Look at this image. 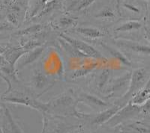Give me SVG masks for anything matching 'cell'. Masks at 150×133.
<instances>
[{"label":"cell","instance_id":"cell-9","mask_svg":"<svg viewBox=\"0 0 150 133\" xmlns=\"http://www.w3.org/2000/svg\"><path fill=\"white\" fill-rule=\"evenodd\" d=\"M43 51H44V48L42 46H40V47H38L35 50H30L25 53L17 62V70H21V69L23 68L24 66H27L28 64H30L35 61H36L41 56Z\"/></svg>","mask_w":150,"mask_h":133},{"label":"cell","instance_id":"cell-22","mask_svg":"<svg viewBox=\"0 0 150 133\" xmlns=\"http://www.w3.org/2000/svg\"><path fill=\"white\" fill-rule=\"evenodd\" d=\"M76 24V20L71 18V17H62L59 20V26L60 27L65 28V27H69V26H74Z\"/></svg>","mask_w":150,"mask_h":133},{"label":"cell","instance_id":"cell-30","mask_svg":"<svg viewBox=\"0 0 150 133\" xmlns=\"http://www.w3.org/2000/svg\"><path fill=\"white\" fill-rule=\"evenodd\" d=\"M7 49V46L6 47H2V46H0V62H3V58H2V54L4 53V52Z\"/></svg>","mask_w":150,"mask_h":133},{"label":"cell","instance_id":"cell-24","mask_svg":"<svg viewBox=\"0 0 150 133\" xmlns=\"http://www.w3.org/2000/svg\"><path fill=\"white\" fill-rule=\"evenodd\" d=\"M92 70H93V68H83L80 69V70H77L72 74L71 77L73 78H77L79 77L85 76L86 75L89 74V72L92 71Z\"/></svg>","mask_w":150,"mask_h":133},{"label":"cell","instance_id":"cell-26","mask_svg":"<svg viewBox=\"0 0 150 133\" xmlns=\"http://www.w3.org/2000/svg\"><path fill=\"white\" fill-rule=\"evenodd\" d=\"M7 19L8 20L9 23L13 25V26H17L19 23V20L18 17H17V13L14 11L9 12L7 15Z\"/></svg>","mask_w":150,"mask_h":133},{"label":"cell","instance_id":"cell-20","mask_svg":"<svg viewBox=\"0 0 150 133\" xmlns=\"http://www.w3.org/2000/svg\"><path fill=\"white\" fill-rule=\"evenodd\" d=\"M40 46H41V43L36 40H22L21 41V47L27 51L35 50Z\"/></svg>","mask_w":150,"mask_h":133},{"label":"cell","instance_id":"cell-25","mask_svg":"<svg viewBox=\"0 0 150 133\" xmlns=\"http://www.w3.org/2000/svg\"><path fill=\"white\" fill-rule=\"evenodd\" d=\"M96 0H82L78 5H76V7L74 8V10H81L88 8L90 5H92Z\"/></svg>","mask_w":150,"mask_h":133},{"label":"cell","instance_id":"cell-29","mask_svg":"<svg viewBox=\"0 0 150 133\" xmlns=\"http://www.w3.org/2000/svg\"><path fill=\"white\" fill-rule=\"evenodd\" d=\"M123 6H124L125 8H126L129 9V10H132V11H134V12H138L139 11L138 9L136 7H134V6H133L132 5H131V4L124 3L123 4Z\"/></svg>","mask_w":150,"mask_h":133},{"label":"cell","instance_id":"cell-21","mask_svg":"<svg viewBox=\"0 0 150 133\" xmlns=\"http://www.w3.org/2000/svg\"><path fill=\"white\" fill-rule=\"evenodd\" d=\"M43 27L42 26H41L40 24H38V25H34L33 26H29V27L26 28V29H24L21 30V31L17 32L15 33V34L17 35H28V34H35V33L39 32L42 30Z\"/></svg>","mask_w":150,"mask_h":133},{"label":"cell","instance_id":"cell-5","mask_svg":"<svg viewBox=\"0 0 150 133\" xmlns=\"http://www.w3.org/2000/svg\"><path fill=\"white\" fill-rule=\"evenodd\" d=\"M140 111L138 106L133 104L132 102H130L128 105L124 107H122L116 114L112 117L107 124L110 125L111 127L120 124L125 120L128 119L131 117L134 116L135 114Z\"/></svg>","mask_w":150,"mask_h":133},{"label":"cell","instance_id":"cell-3","mask_svg":"<svg viewBox=\"0 0 150 133\" xmlns=\"http://www.w3.org/2000/svg\"><path fill=\"white\" fill-rule=\"evenodd\" d=\"M147 78V71L144 68H139L135 70L131 74V82L128 91L124 95L125 98L133 97L141 90L146 83Z\"/></svg>","mask_w":150,"mask_h":133},{"label":"cell","instance_id":"cell-13","mask_svg":"<svg viewBox=\"0 0 150 133\" xmlns=\"http://www.w3.org/2000/svg\"><path fill=\"white\" fill-rule=\"evenodd\" d=\"M33 82L36 88L43 89L49 85L50 79L41 70H35L33 75Z\"/></svg>","mask_w":150,"mask_h":133},{"label":"cell","instance_id":"cell-31","mask_svg":"<svg viewBox=\"0 0 150 133\" xmlns=\"http://www.w3.org/2000/svg\"><path fill=\"white\" fill-rule=\"evenodd\" d=\"M146 30V38H148L149 41H150V32L149 30H147L146 29H145Z\"/></svg>","mask_w":150,"mask_h":133},{"label":"cell","instance_id":"cell-14","mask_svg":"<svg viewBox=\"0 0 150 133\" xmlns=\"http://www.w3.org/2000/svg\"><path fill=\"white\" fill-rule=\"evenodd\" d=\"M102 47L104 49H105L106 51L109 53L110 55L112 57V58H116L117 61H119L120 62H121L122 64H123L124 65H126L128 66H131V62L128 60V58L125 56L120 51V50H116L115 48L112 47V46H110L108 45L105 44V43H101Z\"/></svg>","mask_w":150,"mask_h":133},{"label":"cell","instance_id":"cell-34","mask_svg":"<svg viewBox=\"0 0 150 133\" xmlns=\"http://www.w3.org/2000/svg\"><path fill=\"white\" fill-rule=\"evenodd\" d=\"M147 1H149V2H150V0H147Z\"/></svg>","mask_w":150,"mask_h":133},{"label":"cell","instance_id":"cell-1","mask_svg":"<svg viewBox=\"0 0 150 133\" xmlns=\"http://www.w3.org/2000/svg\"><path fill=\"white\" fill-rule=\"evenodd\" d=\"M76 98L68 94H62L55 99L47 103V112L53 110L62 115H74L78 118L85 117L83 114L79 113L76 110V105L77 103Z\"/></svg>","mask_w":150,"mask_h":133},{"label":"cell","instance_id":"cell-11","mask_svg":"<svg viewBox=\"0 0 150 133\" xmlns=\"http://www.w3.org/2000/svg\"><path fill=\"white\" fill-rule=\"evenodd\" d=\"M121 108L122 106H114L107 108L96 116L92 120V123L95 125H102L107 123Z\"/></svg>","mask_w":150,"mask_h":133},{"label":"cell","instance_id":"cell-27","mask_svg":"<svg viewBox=\"0 0 150 133\" xmlns=\"http://www.w3.org/2000/svg\"><path fill=\"white\" fill-rule=\"evenodd\" d=\"M13 29H14V27L12 26L11 24L4 22H0V32L8 31V30H11Z\"/></svg>","mask_w":150,"mask_h":133},{"label":"cell","instance_id":"cell-15","mask_svg":"<svg viewBox=\"0 0 150 133\" xmlns=\"http://www.w3.org/2000/svg\"><path fill=\"white\" fill-rule=\"evenodd\" d=\"M75 30L77 32L85 36L86 38H91V39H96V38H101L104 35V32L96 28L79 27L77 28Z\"/></svg>","mask_w":150,"mask_h":133},{"label":"cell","instance_id":"cell-2","mask_svg":"<svg viewBox=\"0 0 150 133\" xmlns=\"http://www.w3.org/2000/svg\"><path fill=\"white\" fill-rule=\"evenodd\" d=\"M2 99L6 102L23 105L28 107L33 108L34 109L41 111L42 113L47 112V103L43 104L34 99L33 97L19 90H13V91L10 90L9 92L4 93L2 97Z\"/></svg>","mask_w":150,"mask_h":133},{"label":"cell","instance_id":"cell-12","mask_svg":"<svg viewBox=\"0 0 150 133\" xmlns=\"http://www.w3.org/2000/svg\"><path fill=\"white\" fill-rule=\"evenodd\" d=\"M2 106H3L4 111H5V120L6 121L5 125L7 126L6 131H5V130L3 131L4 132H8V133H23L21 128L19 127V126L17 124V123L14 121V118L12 117L11 114L8 108L3 104H2Z\"/></svg>","mask_w":150,"mask_h":133},{"label":"cell","instance_id":"cell-19","mask_svg":"<svg viewBox=\"0 0 150 133\" xmlns=\"http://www.w3.org/2000/svg\"><path fill=\"white\" fill-rule=\"evenodd\" d=\"M142 27V25L140 22L137 20H129L122 24L116 29V31L125 32H131L133 30H137Z\"/></svg>","mask_w":150,"mask_h":133},{"label":"cell","instance_id":"cell-18","mask_svg":"<svg viewBox=\"0 0 150 133\" xmlns=\"http://www.w3.org/2000/svg\"><path fill=\"white\" fill-rule=\"evenodd\" d=\"M62 0H51V1H48L42 8L41 11L38 13V17H41V16L46 15L49 14L53 10L59 9L62 7Z\"/></svg>","mask_w":150,"mask_h":133},{"label":"cell","instance_id":"cell-8","mask_svg":"<svg viewBox=\"0 0 150 133\" xmlns=\"http://www.w3.org/2000/svg\"><path fill=\"white\" fill-rule=\"evenodd\" d=\"M27 50H24L23 48H13L7 47L6 50L2 54L3 62L2 64H8L12 66H14L18 60L27 52Z\"/></svg>","mask_w":150,"mask_h":133},{"label":"cell","instance_id":"cell-6","mask_svg":"<svg viewBox=\"0 0 150 133\" xmlns=\"http://www.w3.org/2000/svg\"><path fill=\"white\" fill-rule=\"evenodd\" d=\"M131 78V73H126L122 76L115 78L110 82V85H108V89H107V93L109 95H112L115 93L119 92L121 90L126 88L128 85H130Z\"/></svg>","mask_w":150,"mask_h":133},{"label":"cell","instance_id":"cell-23","mask_svg":"<svg viewBox=\"0 0 150 133\" xmlns=\"http://www.w3.org/2000/svg\"><path fill=\"white\" fill-rule=\"evenodd\" d=\"M115 17V14L111 9L104 8L99 12L96 15V17L102 18V19H112Z\"/></svg>","mask_w":150,"mask_h":133},{"label":"cell","instance_id":"cell-33","mask_svg":"<svg viewBox=\"0 0 150 133\" xmlns=\"http://www.w3.org/2000/svg\"><path fill=\"white\" fill-rule=\"evenodd\" d=\"M2 111V106H0V111Z\"/></svg>","mask_w":150,"mask_h":133},{"label":"cell","instance_id":"cell-4","mask_svg":"<svg viewBox=\"0 0 150 133\" xmlns=\"http://www.w3.org/2000/svg\"><path fill=\"white\" fill-rule=\"evenodd\" d=\"M59 37L63 38L64 40L68 42V43L71 44L74 48H76L77 50L80 52L83 53L84 55H86L87 57H92V58H103V56L98 51L95 49L93 46L91 45L88 44L87 43L84 42L80 40L73 38L70 36H67L64 34H60Z\"/></svg>","mask_w":150,"mask_h":133},{"label":"cell","instance_id":"cell-28","mask_svg":"<svg viewBox=\"0 0 150 133\" xmlns=\"http://www.w3.org/2000/svg\"><path fill=\"white\" fill-rule=\"evenodd\" d=\"M142 110L143 111V112H148L149 111H150V97L147 99L146 102L143 105V107H142Z\"/></svg>","mask_w":150,"mask_h":133},{"label":"cell","instance_id":"cell-10","mask_svg":"<svg viewBox=\"0 0 150 133\" xmlns=\"http://www.w3.org/2000/svg\"><path fill=\"white\" fill-rule=\"evenodd\" d=\"M115 43L119 47L125 48V49H128V50L134 51L135 52L145 54V55H149L150 54V46L140 44V43H136V42L126 41V40H116L115 41Z\"/></svg>","mask_w":150,"mask_h":133},{"label":"cell","instance_id":"cell-35","mask_svg":"<svg viewBox=\"0 0 150 133\" xmlns=\"http://www.w3.org/2000/svg\"><path fill=\"white\" fill-rule=\"evenodd\" d=\"M77 133H82V132H77Z\"/></svg>","mask_w":150,"mask_h":133},{"label":"cell","instance_id":"cell-17","mask_svg":"<svg viewBox=\"0 0 150 133\" xmlns=\"http://www.w3.org/2000/svg\"><path fill=\"white\" fill-rule=\"evenodd\" d=\"M59 42L60 43L61 46H62V48L64 49L65 52L69 54V55L72 57H74V58H83V57H87L86 55H84L83 53L80 52L79 50H77L76 48L74 47L71 44L67 42L65 40H64L63 38H59Z\"/></svg>","mask_w":150,"mask_h":133},{"label":"cell","instance_id":"cell-16","mask_svg":"<svg viewBox=\"0 0 150 133\" xmlns=\"http://www.w3.org/2000/svg\"><path fill=\"white\" fill-rule=\"evenodd\" d=\"M110 70L108 69L103 70L96 76V84L97 88L100 90H102L110 82Z\"/></svg>","mask_w":150,"mask_h":133},{"label":"cell","instance_id":"cell-7","mask_svg":"<svg viewBox=\"0 0 150 133\" xmlns=\"http://www.w3.org/2000/svg\"><path fill=\"white\" fill-rule=\"evenodd\" d=\"M75 98L77 102H83L87 106L93 108H105L109 106V104L104 102L100 98L96 97L95 96L84 93L83 91H77Z\"/></svg>","mask_w":150,"mask_h":133},{"label":"cell","instance_id":"cell-32","mask_svg":"<svg viewBox=\"0 0 150 133\" xmlns=\"http://www.w3.org/2000/svg\"><path fill=\"white\" fill-rule=\"evenodd\" d=\"M0 133H4L3 132V130H2L1 128H0Z\"/></svg>","mask_w":150,"mask_h":133}]
</instances>
